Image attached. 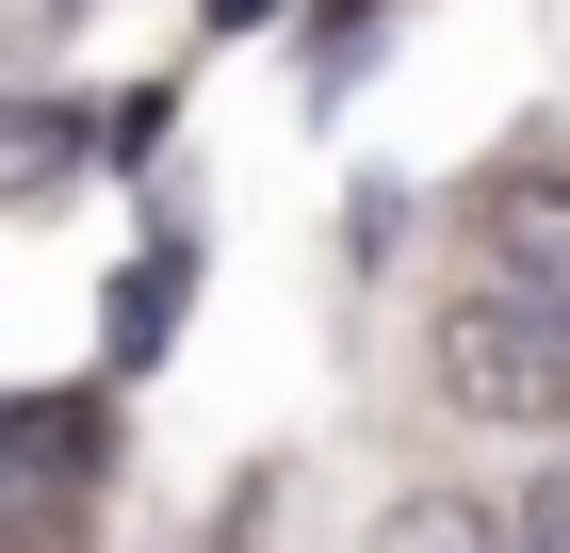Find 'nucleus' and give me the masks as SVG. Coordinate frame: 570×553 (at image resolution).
Segmentation results:
<instances>
[{
  "label": "nucleus",
  "mask_w": 570,
  "mask_h": 553,
  "mask_svg": "<svg viewBox=\"0 0 570 553\" xmlns=\"http://www.w3.org/2000/svg\"><path fill=\"white\" fill-rule=\"evenodd\" d=\"M440 391H456V424H570V309L505 294H440Z\"/></svg>",
  "instance_id": "f257e3e1"
},
{
  "label": "nucleus",
  "mask_w": 570,
  "mask_h": 553,
  "mask_svg": "<svg viewBox=\"0 0 570 553\" xmlns=\"http://www.w3.org/2000/svg\"><path fill=\"white\" fill-rule=\"evenodd\" d=\"M473 260L505 277V294L570 309V179H554V164H505V179H473Z\"/></svg>",
  "instance_id": "f03ea898"
},
{
  "label": "nucleus",
  "mask_w": 570,
  "mask_h": 553,
  "mask_svg": "<svg viewBox=\"0 0 570 553\" xmlns=\"http://www.w3.org/2000/svg\"><path fill=\"white\" fill-rule=\"evenodd\" d=\"M522 553H570V472H538V505H522Z\"/></svg>",
  "instance_id": "20e7f679"
},
{
  "label": "nucleus",
  "mask_w": 570,
  "mask_h": 553,
  "mask_svg": "<svg viewBox=\"0 0 570 553\" xmlns=\"http://www.w3.org/2000/svg\"><path fill=\"white\" fill-rule=\"evenodd\" d=\"M375 553H505V521H489L473 488H407V505L375 521Z\"/></svg>",
  "instance_id": "7ed1b4c3"
}]
</instances>
